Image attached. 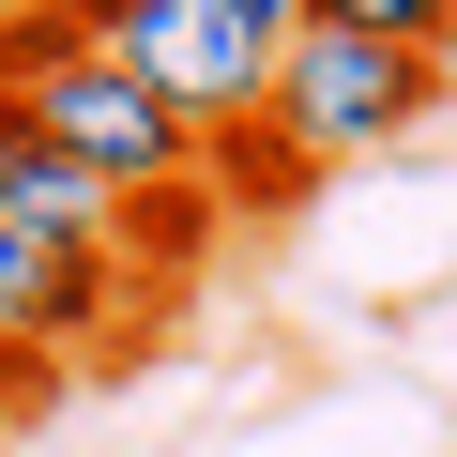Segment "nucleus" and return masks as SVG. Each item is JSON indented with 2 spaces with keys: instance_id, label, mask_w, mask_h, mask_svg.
I'll return each instance as SVG.
<instances>
[{
  "instance_id": "1",
  "label": "nucleus",
  "mask_w": 457,
  "mask_h": 457,
  "mask_svg": "<svg viewBox=\"0 0 457 457\" xmlns=\"http://www.w3.org/2000/svg\"><path fill=\"white\" fill-rule=\"evenodd\" d=\"M427 107H442V62L427 46H381V31H290L275 77H260V122L305 168H351V153L427 137Z\"/></svg>"
},
{
  "instance_id": "2",
  "label": "nucleus",
  "mask_w": 457,
  "mask_h": 457,
  "mask_svg": "<svg viewBox=\"0 0 457 457\" xmlns=\"http://www.w3.org/2000/svg\"><path fill=\"white\" fill-rule=\"evenodd\" d=\"M62 16H77L92 62H122L137 92H168L198 137H213V122H260V77H275V62L228 31V0H62Z\"/></svg>"
},
{
  "instance_id": "3",
  "label": "nucleus",
  "mask_w": 457,
  "mask_h": 457,
  "mask_svg": "<svg viewBox=\"0 0 457 457\" xmlns=\"http://www.w3.org/2000/svg\"><path fill=\"white\" fill-rule=\"evenodd\" d=\"M16 107H31V122H46L107 198H137V183H198V122H183L168 92H137L122 62H92V46H77V62H46Z\"/></svg>"
},
{
  "instance_id": "4",
  "label": "nucleus",
  "mask_w": 457,
  "mask_h": 457,
  "mask_svg": "<svg viewBox=\"0 0 457 457\" xmlns=\"http://www.w3.org/2000/svg\"><path fill=\"white\" fill-rule=\"evenodd\" d=\"M107 245H137L153 275H168V260H198V245H213V183H137V198L107 213Z\"/></svg>"
},
{
  "instance_id": "5",
  "label": "nucleus",
  "mask_w": 457,
  "mask_h": 457,
  "mask_svg": "<svg viewBox=\"0 0 457 457\" xmlns=\"http://www.w3.org/2000/svg\"><path fill=\"white\" fill-rule=\"evenodd\" d=\"M305 31H381V46H457V0H305Z\"/></svg>"
},
{
  "instance_id": "6",
  "label": "nucleus",
  "mask_w": 457,
  "mask_h": 457,
  "mask_svg": "<svg viewBox=\"0 0 457 457\" xmlns=\"http://www.w3.org/2000/svg\"><path fill=\"white\" fill-rule=\"evenodd\" d=\"M228 31H245V46H260V62H275V46H290V31H305V0H228Z\"/></svg>"
}]
</instances>
